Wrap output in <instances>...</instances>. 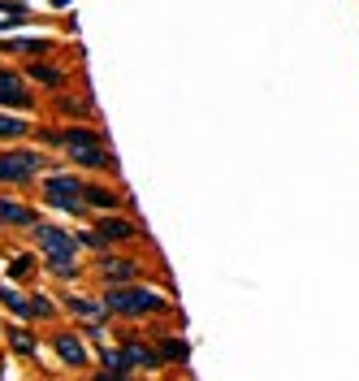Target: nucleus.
<instances>
[{
	"instance_id": "2",
	"label": "nucleus",
	"mask_w": 359,
	"mask_h": 381,
	"mask_svg": "<svg viewBox=\"0 0 359 381\" xmlns=\"http://www.w3.org/2000/svg\"><path fill=\"white\" fill-rule=\"evenodd\" d=\"M109 312H121V316H147V312H165V295L156 290H143V286H113L104 295Z\"/></svg>"
},
{
	"instance_id": "13",
	"label": "nucleus",
	"mask_w": 359,
	"mask_h": 381,
	"mask_svg": "<svg viewBox=\"0 0 359 381\" xmlns=\"http://www.w3.org/2000/svg\"><path fill=\"white\" fill-rule=\"evenodd\" d=\"M65 308H74V312H83V316H95V321H104V312H109V303H91V299H65Z\"/></svg>"
},
{
	"instance_id": "10",
	"label": "nucleus",
	"mask_w": 359,
	"mask_h": 381,
	"mask_svg": "<svg viewBox=\"0 0 359 381\" xmlns=\"http://www.w3.org/2000/svg\"><path fill=\"white\" fill-rule=\"evenodd\" d=\"M135 230H139V225H135V221H126V217L100 221V239H104V243H109V239H113V243H117V239H135Z\"/></svg>"
},
{
	"instance_id": "7",
	"label": "nucleus",
	"mask_w": 359,
	"mask_h": 381,
	"mask_svg": "<svg viewBox=\"0 0 359 381\" xmlns=\"http://www.w3.org/2000/svg\"><path fill=\"white\" fill-rule=\"evenodd\" d=\"M126 364H135V368H161V351H151L143 342H126Z\"/></svg>"
},
{
	"instance_id": "22",
	"label": "nucleus",
	"mask_w": 359,
	"mask_h": 381,
	"mask_svg": "<svg viewBox=\"0 0 359 381\" xmlns=\"http://www.w3.org/2000/svg\"><path fill=\"white\" fill-rule=\"evenodd\" d=\"M95 381H126V373H109V368H104V373H100Z\"/></svg>"
},
{
	"instance_id": "4",
	"label": "nucleus",
	"mask_w": 359,
	"mask_h": 381,
	"mask_svg": "<svg viewBox=\"0 0 359 381\" xmlns=\"http://www.w3.org/2000/svg\"><path fill=\"white\" fill-rule=\"evenodd\" d=\"M43 199L53 208H69V213H79L87 204V187L79 182V178H69V173H53L43 182Z\"/></svg>"
},
{
	"instance_id": "6",
	"label": "nucleus",
	"mask_w": 359,
	"mask_h": 381,
	"mask_svg": "<svg viewBox=\"0 0 359 381\" xmlns=\"http://www.w3.org/2000/svg\"><path fill=\"white\" fill-rule=\"evenodd\" d=\"M53 347H57V355H61V360H65L69 368H83V364H87V351H83V342L74 338L69 329H61V334L53 338Z\"/></svg>"
},
{
	"instance_id": "1",
	"label": "nucleus",
	"mask_w": 359,
	"mask_h": 381,
	"mask_svg": "<svg viewBox=\"0 0 359 381\" xmlns=\"http://www.w3.org/2000/svg\"><path fill=\"white\" fill-rule=\"evenodd\" d=\"M31 234H35V243H39V251L48 256V265H53V273L57 277H69L74 273V256H79V239H69L61 225H31Z\"/></svg>"
},
{
	"instance_id": "20",
	"label": "nucleus",
	"mask_w": 359,
	"mask_h": 381,
	"mask_svg": "<svg viewBox=\"0 0 359 381\" xmlns=\"http://www.w3.org/2000/svg\"><path fill=\"white\" fill-rule=\"evenodd\" d=\"M9 273H13V277H27V273H35V260H31V256H13Z\"/></svg>"
},
{
	"instance_id": "12",
	"label": "nucleus",
	"mask_w": 359,
	"mask_h": 381,
	"mask_svg": "<svg viewBox=\"0 0 359 381\" xmlns=\"http://www.w3.org/2000/svg\"><path fill=\"white\" fill-rule=\"evenodd\" d=\"M161 360H173V364H187L191 360V347L182 338H165L161 342Z\"/></svg>"
},
{
	"instance_id": "14",
	"label": "nucleus",
	"mask_w": 359,
	"mask_h": 381,
	"mask_svg": "<svg viewBox=\"0 0 359 381\" xmlns=\"http://www.w3.org/2000/svg\"><path fill=\"white\" fill-rule=\"evenodd\" d=\"M9 347H13L18 355H35V351H39L35 334H27V329H9Z\"/></svg>"
},
{
	"instance_id": "16",
	"label": "nucleus",
	"mask_w": 359,
	"mask_h": 381,
	"mask_svg": "<svg viewBox=\"0 0 359 381\" xmlns=\"http://www.w3.org/2000/svg\"><path fill=\"white\" fill-rule=\"evenodd\" d=\"M0 303H5V308H13L18 316H31V299H22L18 290H0Z\"/></svg>"
},
{
	"instance_id": "15",
	"label": "nucleus",
	"mask_w": 359,
	"mask_h": 381,
	"mask_svg": "<svg viewBox=\"0 0 359 381\" xmlns=\"http://www.w3.org/2000/svg\"><path fill=\"white\" fill-rule=\"evenodd\" d=\"M100 364H104L109 373H126L130 364H126V351H113V347H100Z\"/></svg>"
},
{
	"instance_id": "9",
	"label": "nucleus",
	"mask_w": 359,
	"mask_h": 381,
	"mask_svg": "<svg viewBox=\"0 0 359 381\" xmlns=\"http://www.w3.org/2000/svg\"><path fill=\"white\" fill-rule=\"evenodd\" d=\"M100 273H104L109 282H130L139 269H135V260H126V256H109V260H100Z\"/></svg>"
},
{
	"instance_id": "3",
	"label": "nucleus",
	"mask_w": 359,
	"mask_h": 381,
	"mask_svg": "<svg viewBox=\"0 0 359 381\" xmlns=\"http://www.w3.org/2000/svg\"><path fill=\"white\" fill-rule=\"evenodd\" d=\"M57 143L69 152V161H79V165H91V169L113 165V152L104 147V139L91 135V131H65V135H57Z\"/></svg>"
},
{
	"instance_id": "8",
	"label": "nucleus",
	"mask_w": 359,
	"mask_h": 381,
	"mask_svg": "<svg viewBox=\"0 0 359 381\" xmlns=\"http://www.w3.org/2000/svg\"><path fill=\"white\" fill-rule=\"evenodd\" d=\"M0 105H13V109H27L31 95L22 91V83L13 79V74H0Z\"/></svg>"
},
{
	"instance_id": "18",
	"label": "nucleus",
	"mask_w": 359,
	"mask_h": 381,
	"mask_svg": "<svg viewBox=\"0 0 359 381\" xmlns=\"http://www.w3.org/2000/svg\"><path fill=\"white\" fill-rule=\"evenodd\" d=\"M22 135H27V121H13L0 113V139H22Z\"/></svg>"
},
{
	"instance_id": "17",
	"label": "nucleus",
	"mask_w": 359,
	"mask_h": 381,
	"mask_svg": "<svg viewBox=\"0 0 359 381\" xmlns=\"http://www.w3.org/2000/svg\"><path fill=\"white\" fill-rule=\"evenodd\" d=\"M87 204L91 208H117V195H109L104 187H87Z\"/></svg>"
},
{
	"instance_id": "19",
	"label": "nucleus",
	"mask_w": 359,
	"mask_h": 381,
	"mask_svg": "<svg viewBox=\"0 0 359 381\" xmlns=\"http://www.w3.org/2000/svg\"><path fill=\"white\" fill-rule=\"evenodd\" d=\"M31 79L48 83V87H61V74H57V69H48V65H31Z\"/></svg>"
},
{
	"instance_id": "5",
	"label": "nucleus",
	"mask_w": 359,
	"mask_h": 381,
	"mask_svg": "<svg viewBox=\"0 0 359 381\" xmlns=\"http://www.w3.org/2000/svg\"><path fill=\"white\" fill-rule=\"evenodd\" d=\"M31 173H39L35 152H5V156H0V178H5V182H31Z\"/></svg>"
},
{
	"instance_id": "21",
	"label": "nucleus",
	"mask_w": 359,
	"mask_h": 381,
	"mask_svg": "<svg viewBox=\"0 0 359 381\" xmlns=\"http://www.w3.org/2000/svg\"><path fill=\"white\" fill-rule=\"evenodd\" d=\"M31 316H53V303H48V299H31Z\"/></svg>"
},
{
	"instance_id": "11",
	"label": "nucleus",
	"mask_w": 359,
	"mask_h": 381,
	"mask_svg": "<svg viewBox=\"0 0 359 381\" xmlns=\"http://www.w3.org/2000/svg\"><path fill=\"white\" fill-rule=\"evenodd\" d=\"M0 225H35V213L22 208V204H9V199H0Z\"/></svg>"
}]
</instances>
